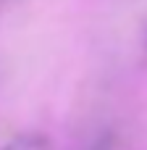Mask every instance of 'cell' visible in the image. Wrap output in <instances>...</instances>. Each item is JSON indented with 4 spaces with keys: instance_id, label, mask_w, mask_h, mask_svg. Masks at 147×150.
Segmentation results:
<instances>
[{
    "instance_id": "obj_1",
    "label": "cell",
    "mask_w": 147,
    "mask_h": 150,
    "mask_svg": "<svg viewBox=\"0 0 147 150\" xmlns=\"http://www.w3.org/2000/svg\"><path fill=\"white\" fill-rule=\"evenodd\" d=\"M118 37L126 40L139 61H147V0L118 3Z\"/></svg>"
},
{
    "instance_id": "obj_2",
    "label": "cell",
    "mask_w": 147,
    "mask_h": 150,
    "mask_svg": "<svg viewBox=\"0 0 147 150\" xmlns=\"http://www.w3.org/2000/svg\"><path fill=\"white\" fill-rule=\"evenodd\" d=\"M0 150H53L50 148V140L39 132H24L13 140H8Z\"/></svg>"
},
{
    "instance_id": "obj_3",
    "label": "cell",
    "mask_w": 147,
    "mask_h": 150,
    "mask_svg": "<svg viewBox=\"0 0 147 150\" xmlns=\"http://www.w3.org/2000/svg\"><path fill=\"white\" fill-rule=\"evenodd\" d=\"M87 150H113V134L110 132H103L100 137H95L87 145Z\"/></svg>"
},
{
    "instance_id": "obj_4",
    "label": "cell",
    "mask_w": 147,
    "mask_h": 150,
    "mask_svg": "<svg viewBox=\"0 0 147 150\" xmlns=\"http://www.w3.org/2000/svg\"><path fill=\"white\" fill-rule=\"evenodd\" d=\"M3 5H5V0H0V8H3Z\"/></svg>"
}]
</instances>
